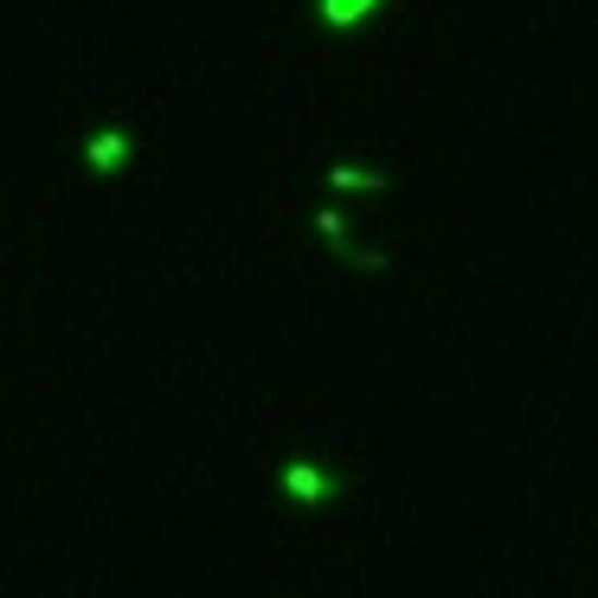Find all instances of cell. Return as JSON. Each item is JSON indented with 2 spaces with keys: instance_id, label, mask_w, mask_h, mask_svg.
<instances>
[{
  "instance_id": "1",
  "label": "cell",
  "mask_w": 598,
  "mask_h": 598,
  "mask_svg": "<svg viewBox=\"0 0 598 598\" xmlns=\"http://www.w3.org/2000/svg\"><path fill=\"white\" fill-rule=\"evenodd\" d=\"M123 155H130V135H123V130H103V135H90V148H84V161H90L97 174H110V168H117Z\"/></svg>"
},
{
  "instance_id": "4",
  "label": "cell",
  "mask_w": 598,
  "mask_h": 598,
  "mask_svg": "<svg viewBox=\"0 0 598 598\" xmlns=\"http://www.w3.org/2000/svg\"><path fill=\"white\" fill-rule=\"evenodd\" d=\"M329 187H341V194H380L387 181H380V174H361V168H334Z\"/></svg>"
},
{
  "instance_id": "5",
  "label": "cell",
  "mask_w": 598,
  "mask_h": 598,
  "mask_svg": "<svg viewBox=\"0 0 598 598\" xmlns=\"http://www.w3.org/2000/svg\"><path fill=\"white\" fill-rule=\"evenodd\" d=\"M316 232H322V239H334V245H341V212H316Z\"/></svg>"
},
{
  "instance_id": "2",
  "label": "cell",
  "mask_w": 598,
  "mask_h": 598,
  "mask_svg": "<svg viewBox=\"0 0 598 598\" xmlns=\"http://www.w3.org/2000/svg\"><path fill=\"white\" fill-rule=\"evenodd\" d=\"M283 489H290L296 502H322V496H329V476H322L316 464H290L283 469Z\"/></svg>"
},
{
  "instance_id": "3",
  "label": "cell",
  "mask_w": 598,
  "mask_h": 598,
  "mask_svg": "<svg viewBox=\"0 0 598 598\" xmlns=\"http://www.w3.org/2000/svg\"><path fill=\"white\" fill-rule=\"evenodd\" d=\"M374 7H380V0H322V20L347 33V26H361V20H367Z\"/></svg>"
}]
</instances>
